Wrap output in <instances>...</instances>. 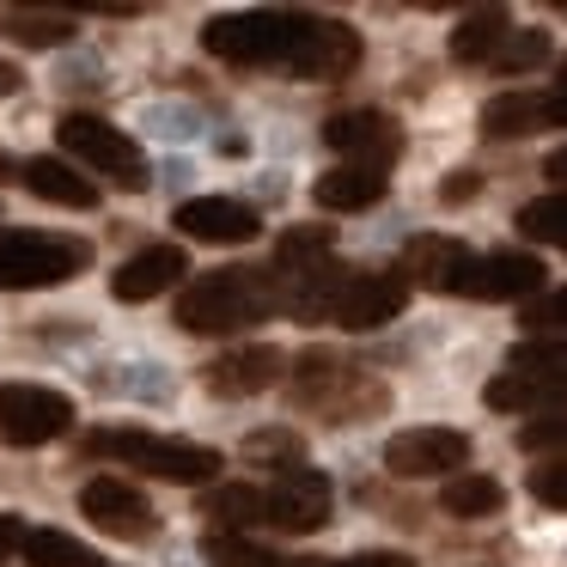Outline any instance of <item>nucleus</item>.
<instances>
[{
  "instance_id": "nucleus-21",
  "label": "nucleus",
  "mask_w": 567,
  "mask_h": 567,
  "mask_svg": "<svg viewBox=\"0 0 567 567\" xmlns=\"http://www.w3.org/2000/svg\"><path fill=\"white\" fill-rule=\"evenodd\" d=\"M384 189H391V177H384V172L336 165V172H323L318 184H311V196H318V208H323V214H360V208H379Z\"/></svg>"
},
{
  "instance_id": "nucleus-23",
  "label": "nucleus",
  "mask_w": 567,
  "mask_h": 567,
  "mask_svg": "<svg viewBox=\"0 0 567 567\" xmlns=\"http://www.w3.org/2000/svg\"><path fill=\"white\" fill-rule=\"evenodd\" d=\"M202 518H214L226 537H238V530L262 525V488H250V482H226V488H208V494H202Z\"/></svg>"
},
{
  "instance_id": "nucleus-31",
  "label": "nucleus",
  "mask_w": 567,
  "mask_h": 567,
  "mask_svg": "<svg viewBox=\"0 0 567 567\" xmlns=\"http://www.w3.org/2000/svg\"><path fill=\"white\" fill-rule=\"evenodd\" d=\"M525 488H530V501H543V506H555V513H567V457H549V464H537L525 476Z\"/></svg>"
},
{
  "instance_id": "nucleus-19",
  "label": "nucleus",
  "mask_w": 567,
  "mask_h": 567,
  "mask_svg": "<svg viewBox=\"0 0 567 567\" xmlns=\"http://www.w3.org/2000/svg\"><path fill=\"white\" fill-rule=\"evenodd\" d=\"M543 128H561L549 92H501V99L482 104V135L488 141H525L543 135Z\"/></svg>"
},
{
  "instance_id": "nucleus-22",
  "label": "nucleus",
  "mask_w": 567,
  "mask_h": 567,
  "mask_svg": "<svg viewBox=\"0 0 567 567\" xmlns=\"http://www.w3.org/2000/svg\"><path fill=\"white\" fill-rule=\"evenodd\" d=\"M506 31H513V19L501 13V7H476V13H464L457 19V31H452V62H488L494 50L506 43Z\"/></svg>"
},
{
  "instance_id": "nucleus-4",
  "label": "nucleus",
  "mask_w": 567,
  "mask_h": 567,
  "mask_svg": "<svg viewBox=\"0 0 567 567\" xmlns=\"http://www.w3.org/2000/svg\"><path fill=\"white\" fill-rule=\"evenodd\" d=\"M86 452L92 457H116V464H128V470H147V476H159V482H184V488H202V482L220 470V452H214V445L159 440V433H141V427L86 433Z\"/></svg>"
},
{
  "instance_id": "nucleus-26",
  "label": "nucleus",
  "mask_w": 567,
  "mask_h": 567,
  "mask_svg": "<svg viewBox=\"0 0 567 567\" xmlns=\"http://www.w3.org/2000/svg\"><path fill=\"white\" fill-rule=\"evenodd\" d=\"M25 555L31 567H104L99 549H86L80 537H68V530H25Z\"/></svg>"
},
{
  "instance_id": "nucleus-6",
  "label": "nucleus",
  "mask_w": 567,
  "mask_h": 567,
  "mask_svg": "<svg viewBox=\"0 0 567 567\" xmlns=\"http://www.w3.org/2000/svg\"><path fill=\"white\" fill-rule=\"evenodd\" d=\"M55 135H62V153H74L80 165H92L99 177H111L116 189H147V184H153L147 153H141L135 141L123 135V128H111V123H104V116L68 111L62 123H55Z\"/></svg>"
},
{
  "instance_id": "nucleus-5",
  "label": "nucleus",
  "mask_w": 567,
  "mask_h": 567,
  "mask_svg": "<svg viewBox=\"0 0 567 567\" xmlns=\"http://www.w3.org/2000/svg\"><path fill=\"white\" fill-rule=\"evenodd\" d=\"M92 262L86 238L68 233H0V293H31V287H62Z\"/></svg>"
},
{
  "instance_id": "nucleus-2",
  "label": "nucleus",
  "mask_w": 567,
  "mask_h": 567,
  "mask_svg": "<svg viewBox=\"0 0 567 567\" xmlns=\"http://www.w3.org/2000/svg\"><path fill=\"white\" fill-rule=\"evenodd\" d=\"M275 311V281L269 269H208L177 293V330L189 336H233L250 330Z\"/></svg>"
},
{
  "instance_id": "nucleus-20",
  "label": "nucleus",
  "mask_w": 567,
  "mask_h": 567,
  "mask_svg": "<svg viewBox=\"0 0 567 567\" xmlns=\"http://www.w3.org/2000/svg\"><path fill=\"white\" fill-rule=\"evenodd\" d=\"M19 184H25L38 202H55V208H80V214L99 208V184H92V177H80L68 159H50V153L19 165Z\"/></svg>"
},
{
  "instance_id": "nucleus-18",
  "label": "nucleus",
  "mask_w": 567,
  "mask_h": 567,
  "mask_svg": "<svg viewBox=\"0 0 567 567\" xmlns=\"http://www.w3.org/2000/svg\"><path fill=\"white\" fill-rule=\"evenodd\" d=\"M354 68H360V31L342 25V19H318L311 38H306V50H299V62H293V74L336 86V80H348Z\"/></svg>"
},
{
  "instance_id": "nucleus-39",
  "label": "nucleus",
  "mask_w": 567,
  "mask_h": 567,
  "mask_svg": "<svg viewBox=\"0 0 567 567\" xmlns=\"http://www.w3.org/2000/svg\"><path fill=\"white\" fill-rule=\"evenodd\" d=\"M7 92H19V68L13 62H0V99H7Z\"/></svg>"
},
{
  "instance_id": "nucleus-30",
  "label": "nucleus",
  "mask_w": 567,
  "mask_h": 567,
  "mask_svg": "<svg viewBox=\"0 0 567 567\" xmlns=\"http://www.w3.org/2000/svg\"><path fill=\"white\" fill-rule=\"evenodd\" d=\"M518 323H525V330H537V336H567V287H555V293L525 299Z\"/></svg>"
},
{
  "instance_id": "nucleus-14",
  "label": "nucleus",
  "mask_w": 567,
  "mask_h": 567,
  "mask_svg": "<svg viewBox=\"0 0 567 567\" xmlns=\"http://www.w3.org/2000/svg\"><path fill=\"white\" fill-rule=\"evenodd\" d=\"M172 226L184 238H196V245H250V238L262 233L257 208H250V202H233V196H196V202H184V208L172 214Z\"/></svg>"
},
{
  "instance_id": "nucleus-13",
  "label": "nucleus",
  "mask_w": 567,
  "mask_h": 567,
  "mask_svg": "<svg viewBox=\"0 0 567 567\" xmlns=\"http://www.w3.org/2000/svg\"><path fill=\"white\" fill-rule=\"evenodd\" d=\"M543 262L530 257V250H494V257H470L464 281H457V293L464 299H537L543 293Z\"/></svg>"
},
{
  "instance_id": "nucleus-1",
  "label": "nucleus",
  "mask_w": 567,
  "mask_h": 567,
  "mask_svg": "<svg viewBox=\"0 0 567 567\" xmlns=\"http://www.w3.org/2000/svg\"><path fill=\"white\" fill-rule=\"evenodd\" d=\"M311 13H293V7H262V13H220L202 25V50L226 68H287L293 74L299 50H306Z\"/></svg>"
},
{
  "instance_id": "nucleus-7",
  "label": "nucleus",
  "mask_w": 567,
  "mask_h": 567,
  "mask_svg": "<svg viewBox=\"0 0 567 567\" xmlns=\"http://www.w3.org/2000/svg\"><path fill=\"white\" fill-rule=\"evenodd\" d=\"M74 427V403L50 384H0V440L7 445H50Z\"/></svg>"
},
{
  "instance_id": "nucleus-29",
  "label": "nucleus",
  "mask_w": 567,
  "mask_h": 567,
  "mask_svg": "<svg viewBox=\"0 0 567 567\" xmlns=\"http://www.w3.org/2000/svg\"><path fill=\"white\" fill-rule=\"evenodd\" d=\"M202 561L208 567H287L281 555L257 549V543H245V537H226V530H208V537H202Z\"/></svg>"
},
{
  "instance_id": "nucleus-16",
  "label": "nucleus",
  "mask_w": 567,
  "mask_h": 567,
  "mask_svg": "<svg viewBox=\"0 0 567 567\" xmlns=\"http://www.w3.org/2000/svg\"><path fill=\"white\" fill-rule=\"evenodd\" d=\"M464 269H470V250L457 245V238L427 233V238H409L403 262H396L391 275H396L403 287H433V293H457Z\"/></svg>"
},
{
  "instance_id": "nucleus-3",
  "label": "nucleus",
  "mask_w": 567,
  "mask_h": 567,
  "mask_svg": "<svg viewBox=\"0 0 567 567\" xmlns=\"http://www.w3.org/2000/svg\"><path fill=\"white\" fill-rule=\"evenodd\" d=\"M482 403L513 415V409H549L561 415L567 403V336H530L506 354V372L482 391Z\"/></svg>"
},
{
  "instance_id": "nucleus-12",
  "label": "nucleus",
  "mask_w": 567,
  "mask_h": 567,
  "mask_svg": "<svg viewBox=\"0 0 567 567\" xmlns=\"http://www.w3.org/2000/svg\"><path fill=\"white\" fill-rule=\"evenodd\" d=\"M403 306H409V287L396 281L391 269H384V275H360V269H354V275L342 281V293H336V306H330V323L367 336V330L396 323V318H403Z\"/></svg>"
},
{
  "instance_id": "nucleus-27",
  "label": "nucleus",
  "mask_w": 567,
  "mask_h": 567,
  "mask_svg": "<svg viewBox=\"0 0 567 567\" xmlns=\"http://www.w3.org/2000/svg\"><path fill=\"white\" fill-rule=\"evenodd\" d=\"M518 233L537 238V245L567 250V189H549V196L525 202V208H518Z\"/></svg>"
},
{
  "instance_id": "nucleus-25",
  "label": "nucleus",
  "mask_w": 567,
  "mask_h": 567,
  "mask_svg": "<svg viewBox=\"0 0 567 567\" xmlns=\"http://www.w3.org/2000/svg\"><path fill=\"white\" fill-rule=\"evenodd\" d=\"M440 506L452 518H488V513H501V506H506V488L494 476H470V470H464V476H452L440 488Z\"/></svg>"
},
{
  "instance_id": "nucleus-17",
  "label": "nucleus",
  "mask_w": 567,
  "mask_h": 567,
  "mask_svg": "<svg viewBox=\"0 0 567 567\" xmlns=\"http://www.w3.org/2000/svg\"><path fill=\"white\" fill-rule=\"evenodd\" d=\"M281 367H287L281 348L245 342V348H233V354L208 360V372H202V379H208L214 396H257V391H269V384L281 379Z\"/></svg>"
},
{
  "instance_id": "nucleus-24",
  "label": "nucleus",
  "mask_w": 567,
  "mask_h": 567,
  "mask_svg": "<svg viewBox=\"0 0 567 567\" xmlns=\"http://www.w3.org/2000/svg\"><path fill=\"white\" fill-rule=\"evenodd\" d=\"M0 31L13 43H25V50H55V43L74 38V19L43 13V7H7V13H0Z\"/></svg>"
},
{
  "instance_id": "nucleus-38",
  "label": "nucleus",
  "mask_w": 567,
  "mask_h": 567,
  "mask_svg": "<svg viewBox=\"0 0 567 567\" xmlns=\"http://www.w3.org/2000/svg\"><path fill=\"white\" fill-rule=\"evenodd\" d=\"M543 177H549L555 189H567V147H555L549 159H543Z\"/></svg>"
},
{
  "instance_id": "nucleus-37",
  "label": "nucleus",
  "mask_w": 567,
  "mask_h": 567,
  "mask_svg": "<svg viewBox=\"0 0 567 567\" xmlns=\"http://www.w3.org/2000/svg\"><path fill=\"white\" fill-rule=\"evenodd\" d=\"M13 549H25V518H19V513H0V561H7Z\"/></svg>"
},
{
  "instance_id": "nucleus-9",
  "label": "nucleus",
  "mask_w": 567,
  "mask_h": 567,
  "mask_svg": "<svg viewBox=\"0 0 567 567\" xmlns=\"http://www.w3.org/2000/svg\"><path fill=\"white\" fill-rule=\"evenodd\" d=\"M464 464H470V433H457V427H409L384 445V470L403 482L464 476Z\"/></svg>"
},
{
  "instance_id": "nucleus-33",
  "label": "nucleus",
  "mask_w": 567,
  "mask_h": 567,
  "mask_svg": "<svg viewBox=\"0 0 567 567\" xmlns=\"http://www.w3.org/2000/svg\"><path fill=\"white\" fill-rule=\"evenodd\" d=\"M330 245H336V233H330V226H293V233H281L275 257H323Z\"/></svg>"
},
{
  "instance_id": "nucleus-10",
  "label": "nucleus",
  "mask_w": 567,
  "mask_h": 567,
  "mask_svg": "<svg viewBox=\"0 0 567 567\" xmlns=\"http://www.w3.org/2000/svg\"><path fill=\"white\" fill-rule=\"evenodd\" d=\"M323 147L342 153L348 165H360V172H391L396 153H403V135H396V116L384 111H342L323 123Z\"/></svg>"
},
{
  "instance_id": "nucleus-15",
  "label": "nucleus",
  "mask_w": 567,
  "mask_h": 567,
  "mask_svg": "<svg viewBox=\"0 0 567 567\" xmlns=\"http://www.w3.org/2000/svg\"><path fill=\"white\" fill-rule=\"evenodd\" d=\"M189 275V257L184 245H147L141 257H128L123 269L111 275V293L123 299V306H147V299L172 293L177 281Z\"/></svg>"
},
{
  "instance_id": "nucleus-36",
  "label": "nucleus",
  "mask_w": 567,
  "mask_h": 567,
  "mask_svg": "<svg viewBox=\"0 0 567 567\" xmlns=\"http://www.w3.org/2000/svg\"><path fill=\"white\" fill-rule=\"evenodd\" d=\"M476 196H482V172H452V177L440 184V202H445V208H464V202H476Z\"/></svg>"
},
{
  "instance_id": "nucleus-34",
  "label": "nucleus",
  "mask_w": 567,
  "mask_h": 567,
  "mask_svg": "<svg viewBox=\"0 0 567 567\" xmlns=\"http://www.w3.org/2000/svg\"><path fill=\"white\" fill-rule=\"evenodd\" d=\"M287 567H415L403 549H360V555H336V561H318V555H306V561H287Z\"/></svg>"
},
{
  "instance_id": "nucleus-8",
  "label": "nucleus",
  "mask_w": 567,
  "mask_h": 567,
  "mask_svg": "<svg viewBox=\"0 0 567 567\" xmlns=\"http://www.w3.org/2000/svg\"><path fill=\"white\" fill-rule=\"evenodd\" d=\"M330 476L311 464H287L281 476H275V488H262V525L275 530H323L330 525Z\"/></svg>"
},
{
  "instance_id": "nucleus-11",
  "label": "nucleus",
  "mask_w": 567,
  "mask_h": 567,
  "mask_svg": "<svg viewBox=\"0 0 567 567\" xmlns=\"http://www.w3.org/2000/svg\"><path fill=\"white\" fill-rule=\"evenodd\" d=\"M80 513H86L104 537H123V543H147L153 530H159L147 494L128 488L123 476H92L86 488H80Z\"/></svg>"
},
{
  "instance_id": "nucleus-32",
  "label": "nucleus",
  "mask_w": 567,
  "mask_h": 567,
  "mask_svg": "<svg viewBox=\"0 0 567 567\" xmlns=\"http://www.w3.org/2000/svg\"><path fill=\"white\" fill-rule=\"evenodd\" d=\"M518 452H567V409L561 415H537L518 427Z\"/></svg>"
},
{
  "instance_id": "nucleus-35",
  "label": "nucleus",
  "mask_w": 567,
  "mask_h": 567,
  "mask_svg": "<svg viewBox=\"0 0 567 567\" xmlns=\"http://www.w3.org/2000/svg\"><path fill=\"white\" fill-rule=\"evenodd\" d=\"M245 452H250V457H287V464H306V452H299L293 433H250Z\"/></svg>"
},
{
  "instance_id": "nucleus-28",
  "label": "nucleus",
  "mask_w": 567,
  "mask_h": 567,
  "mask_svg": "<svg viewBox=\"0 0 567 567\" xmlns=\"http://www.w3.org/2000/svg\"><path fill=\"white\" fill-rule=\"evenodd\" d=\"M549 62V31H506V43L488 55V68L494 74H530V68H543Z\"/></svg>"
}]
</instances>
